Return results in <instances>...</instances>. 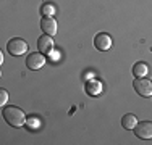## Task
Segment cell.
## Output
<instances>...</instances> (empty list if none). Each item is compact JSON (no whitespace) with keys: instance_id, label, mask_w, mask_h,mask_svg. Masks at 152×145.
I'll return each instance as SVG.
<instances>
[{"instance_id":"obj_4","label":"cell","mask_w":152,"mask_h":145,"mask_svg":"<svg viewBox=\"0 0 152 145\" xmlns=\"http://www.w3.org/2000/svg\"><path fill=\"white\" fill-rule=\"evenodd\" d=\"M134 134L136 137H139V139H152V121H141L137 123V124L134 126Z\"/></svg>"},{"instance_id":"obj_3","label":"cell","mask_w":152,"mask_h":145,"mask_svg":"<svg viewBox=\"0 0 152 145\" xmlns=\"http://www.w3.org/2000/svg\"><path fill=\"white\" fill-rule=\"evenodd\" d=\"M133 87L139 95L142 97H152V81L146 78H136L133 82Z\"/></svg>"},{"instance_id":"obj_2","label":"cell","mask_w":152,"mask_h":145,"mask_svg":"<svg viewBox=\"0 0 152 145\" xmlns=\"http://www.w3.org/2000/svg\"><path fill=\"white\" fill-rule=\"evenodd\" d=\"M7 52L13 57H21L28 52V44H26V41H23L20 37H13L7 44Z\"/></svg>"},{"instance_id":"obj_1","label":"cell","mask_w":152,"mask_h":145,"mask_svg":"<svg viewBox=\"0 0 152 145\" xmlns=\"http://www.w3.org/2000/svg\"><path fill=\"white\" fill-rule=\"evenodd\" d=\"M3 119L7 121V124L13 126V128H21L23 124H26V115L21 108L15 107V105H8V107H3L2 110Z\"/></svg>"},{"instance_id":"obj_5","label":"cell","mask_w":152,"mask_h":145,"mask_svg":"<svg viewBox=\"0 0 152 145\" xmlns=\"http://www.w3.org/2000/svg\"><path fill=\"white\" fill-rule=\"evenodd\" d=\"M112 37L107 34V32H99V34L94 37V47H96L97 50H100V52H105L112 47Z\"/></svg>"},{"instance_id":"obj_9","label":"cell","mask_w":152,"mask_h":145,"mask_svg":"<svg viewBox=\"0 0 152 145\" xmlns=\"http://www.w3.org/2000/svg\"><path fill=\"white\" fill-rule=\"evenodd\" d=\"M102 82L97 81V79H89L88 82H86V92L89 94V95H99V94H102Z\"/></svg>"},{"instance_id":"obj_10","label":"cell","mask_w":152,"mask_h":145,"mask_svg":"<svg viewBox=\"0 0 152 145\" xmlns=\"http://www.w3.org/2000/svg\"><path fill=\"white\" fill-rule=\"evenodd\" d=\"M137 124V118L131 113H126L121 118V126L123 129H134V126Z\"/></svg>"},{"instance_id":"obj_7","label":"cell","mask_w":152,"mask_h":145,"mask_svg":"<svg viewBox=\"0 0 152 145\" xmlns=\"http://www.w3.org/2000/svg\"><path fill=\"white\" fill-rule=\"evenodd\" d=\"M37 49H39V52L44 53V55L52 53V50H53V39H52V36H49V34L41 36V37L37 39Z\"/></svg>"},{"instance_id":"obj_8","label":"cell","mask_w":152,"mask_h":145,"mask_svg":"<svg viewBox=\"0 0 152 145\" xmlns=\"http://www.w3.org/2000/svg\"><path fill=\"white\" fill-rule=\"evenodd\" d=\"M41 29L44 31V34L55 36L57 34V21L52 16H42L41 20Z\"/></svg>"},{"instance_id":"obj_14","label":"cell","mask_w":152,"mask_h":145,"mask_svg":"<svg viewBox=\"0 0 152 145\" xmlns=\"http://www.w3.org/2000/svg\"><path fill=\"white\" fill-rule=\"evenodd\" d=\"M8 102V92L5 89H0V105H5Z\"/></svg>"},{"instance_id":"obj_6","label":"cell","mask_w":152,"mask_h":145,"mask_svg":"<svg viewBox=\"0 0 152 145\" xmlns=\"http://www.w3.org/2000/svg\"><path fill=\"white\" fill-rule=\"evenodd\" d=\"M26 65H28V68L32 71H36V70H41L42 66L45 65V57H44V53H29L26 58Z\"/></svg>"},{"instance_id":"obj_13","label":"cell","mask_w":152,"mask_h":145,"mask_svg":"<svg viewBox=\"0 0 152 145\" xmlns=\"http://www.w3.org/2000/svg\"><path fill=\"white\" fill-rule=\"evenodd\" d=\"M26 124H28V128H29V129H36L39 126V121H37L36 116H29V118H26Z\"/></svg>"},{"instance_id":"obj_12","label":"cell","mask_w":152,"mask_h":145,"mask_svg":"<svg viewBox=\"0 0 152 145\" xmlns=\"http://www.w3.org/2000/svg\"><path fill=\"white\" fill-rule=\"evenodd\" d=\"M41 13L44 14V16H52V14L55 13V8H53L52 3H44V5L41 7Z\"/></svg>"},{"instance_id":"obj_11","label":"cell","mask_w":152,"mask_h":145,"mask_svg":"<svg viewBox=\"0 0 152 145\" xmlns=\"http://www.w3.org/2000/svg\"><path fill=\"white\" fill-rule=\"evenodd\" d=\"M147 71H149V68H147V65L144 61H137L134 66H133V74L136 78H144L147 74Z\"/></svg>"}]
</instances>
